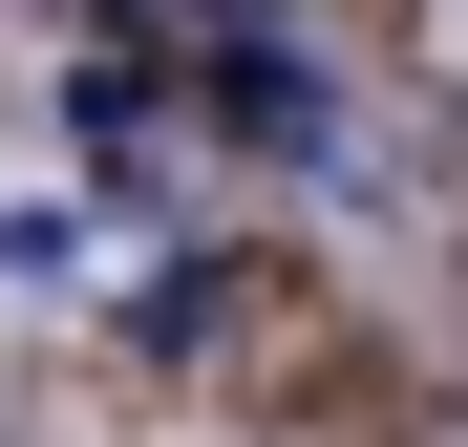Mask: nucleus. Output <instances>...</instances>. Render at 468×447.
I'll return each mask as SVG.
<instances>
[{
  "mask_svg": "<svg viewBox=\"0 0 468 447\" xmlns=\"http://www.w3.org/2000/svg\"><path fill=\"white\" fill-rule=\"evenodd\" d=\"M0 447H86V426H64V405H22V384H0Z\"/></svg>",
  "mask_w": 468,
  "mask_h": 447,
  "instance_id": "obj_1",
  "label": "nucleus"
}]
</instances>
